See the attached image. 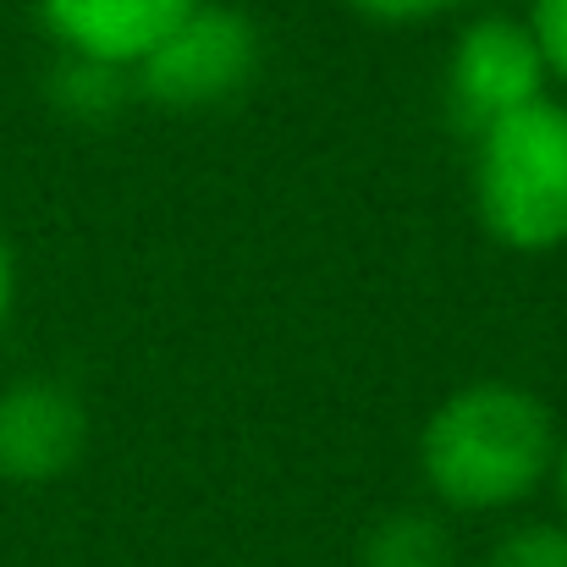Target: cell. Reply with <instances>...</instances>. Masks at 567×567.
Segmentation results:
<instances>
[{"instance_id": "cell-1", "label": "cell", "mask_w": 567, "mask_h": 567, "mask_svg": "<svg viewBox=\"0 0 567 567\" xmlns=\"http://www.w3.org/2000/svg\"><path fill=\"white\" fill-rule=\"evenodd\" d=\"M551 408L507 380H474L452 391L419 435V468L446 507L496 513L540 491L557 468Z\"/></svg>"}, {"instance_id": "cell-2", "label": "cell", "mask_w": 567, "mask_h": 567, "mask_svg": "<svg viewBox=\"0 0 567 567\" xmlns=\"http://www.w3.org/2000/svg\"><path fill=\"white\" fill-rule=\"evenodd\" d=\"M474 209L518 254L567 243V105L535 100L474 138Z\"/></svg>"}, {"instance_id": "cell-3", "label": "cell", "mask_w": 567, "mask_h": 567, "mask_svg": "<svg viewBox=\"0 0 567 567\" xmlns=\"http://www.w3.org/2000/svg\"><path fill=\"white\" fill-rule=\"evenodd\" d=\"M259 72V28L220 0H198L188 17L133 66V89L166 111H209L237 100Z\"/></svg>"}, {"instance_id": "cell-4", "label": "cell", "mask_w": 567, "mask_h": 567, "mask_svg": "<svg viewBox=\"0 0 567 567\" xmlns=\"http://www.w3.org/2000/svg\"><path fill=\"white\" fill-rule=\"evenodd\" d=\"M546 61L540 44L529 33V22L513 17H474L446 61V111L457 122V133L480 138L496 122L529 111L535 100H546Z\"/></svg>"}, {"instance_id": "cell-5", "label": "cell", "mask_w": 567, "mask_h": 567, "mask_svg": "<svg viewBox=\"0 0 567 567\" xmlns=\"http://www.w3.org/2000/svg\"><path fill=\"white\" fill-rule=\"evenodd\" d=\"M89 441V413L61 380H17L0 391V480H61Z\"/></svg>"}, {"instance_id": "cell-6", "label": "cell", "mask_w": 567, "mask_h": 567, "mask_svg": "<svg viewBox=\"0 0 567 567\" xmlns=\"http://www.w3.org/2000/svg\"><path fill=\"white\" fill-rule=\"evenodd\" d=\"M198 0H39V17L61 50L138 66Z\"/></svg>"}, {"instance_id": "cell-7", "label": "cell", "mask_w": 567, "mask_h": 567, "mask_svg": "<svg viewBox=\"0 0 567 567\" xmlns=\"http://www.w3.org/2000/svg\"><path fill=\"white\" fill-rule=\"evenodd\" d=\"M133 66H116V61H100V55H78V50H61L55 72H50V100L78 116V122H105L116 116L127 100H133Z\"/></svg>"}, {"instance_id": "cell-8", "label": "cell", "mask_w": 567, "mask_h": 567, "mask_svg": "<svg viewBox=\"0 0 567 567\" xmlns=\"http://www.w3.org/2000/svg\"><path fill=\"white\" fill-rule=\"evenodd\" d=\"M359 567H452V535L430 513H385L364 535Z\"/></svg>"}, {"instance_id": "cell-9", "label": "cell", "mask_w": 567, "mask_h": 567, "mask_svg": "<svg viewBox=\"0 0 567 567\" xmlns=\"http://www.w3.org/2000/svg\"><path fill=\"white\" fill-rule=\"evenodd\" d=\"M485 567H567V524H524L507 529Z\"/></svg>"}, {"instance_id": "cell-10", "label": "cell", "mask_w": 567, "mask_h": 567, "mask_svg": "<svg viewBox=\"0 0 567 567\" xmlns=\"http://www.w3.org/2000/svg\"><path fill=\"white\" fill-rule=\"evenodd\" d=\"M529 33L540 44V61L546 72L567 83V0H535L529 6Z\"/></svg>"}, {"instance_id": "cell-11", "label": "cell", "mask_w": 567, "mask_h": 567, "mask_svg": "<svg viewBox=\"0 0 567 567\" xmlns=\"http://www.w3.org/2000/svg\"><path fill=\"white\" fill-rule=\"evenodd\" d=\"M353 11L375 17V22H424V17H441L463 0H348Z\"/></svg>"}, {"instance_id": "cell-12", "label": "cell", "mask_w": 567, "mask_h": 567, "mask_svg": "<svg viewBox=\"0 0 567 567\" xmlns=\"http://www.w3.org/2000/svg\"><path fill=\"white\" fill-rule=\"evenodd\" d=\"M11 303H17V259H11V248L0 237V326L11 320Z\"/></svg>"}, {"instance_id": "cell-13", "label": "cell", "mask_w": 567, "mask_h": 567, "mask_svg": "<svg viewBox=\"0 0 567 567\" xmlns=\"http://www.w3.org/2000/svg\"><path fill=\"white\" fill-rule=\"evenodd\" d=\"M551 474H557V496H563V507H567V441L557 446V468Z\"/></svg>"}]
</instances>
